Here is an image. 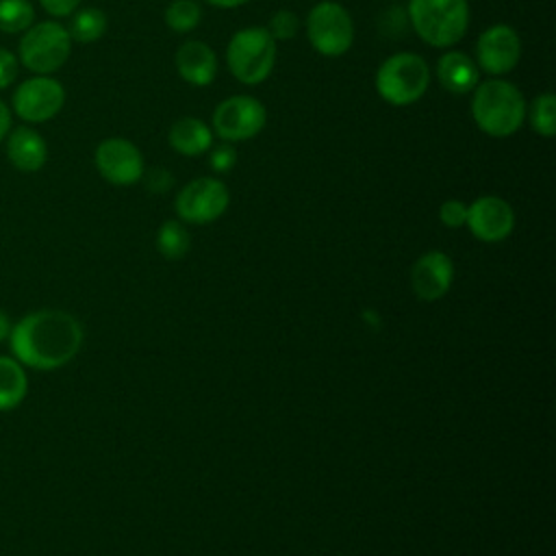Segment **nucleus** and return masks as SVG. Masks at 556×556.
<instances>
[{
    "label": "nucleus",
    "instance_id": "1",
    "mask_svg": "<svg viewBox=\"0 0 556 556\" xmlns=\"http://www.w3.org/2000/svg\"><path fill=\"white\" fill-rule=\"evenodd\" d=\"M80 321L59 308H41L13 324L9 345L13 358L30 369H59L67 365L83 345Z\"/></svg>",
    "mask_w": 556,
    "mask_h": 556
},
{
    "label": "nucleus",
    "instance_id": "2",
    "mask_svg": "<svg viewBox=\"0 0 556 556\" xmlns=\"http://www.w3.org/2000/svg\"><path fill=\"white\" fill-rule=\"evenodd\" d=\"M471 93V117L484 135L504 139L521 128L528 104L517 85L504 78H489L478 83Z\"/></svg>",
    "mask_w": 556,
    "mask_h": 556
},
{
    "label": "nucleus",
    "instance_id": "3",
    "mask_svg": "<svg viewBox=\"0 0 556 556\" xmlns=\"http://www.w3.org/2000/svg\"><path fill=\"white\" fill-rule=\"evenodd\" d=\"M406 15L417 37L432 48H452L469 28L467 0H408Z\"/></svg>",
    "mask_w": 556,
    "mask_h": 556
},
{
    "label": "nucleus",
    "instance_id": "4",
    "mask_svg": "<svg viewBox=\"0 0 556 556\" xmlns=\"http://www.w3.org/2000/svg\"><path fill=\"white\" fill-rule=\"evenodd\" d=\"M276 39L265 26L239 28L226 46V65L243 85L263 83L276 65Z\"/></svg>",
    "mask_w": 556,
    "mask_h": 556
},
{
    "label": "nucleus",
    "instance_id": "5",
    "mask_svg": "<svg viewBox=\"0 0 556 556\" xmlns=\"http://www.w3.org/2000/svg\"><path fill=\"white\" fill-rule=\"evenodd\" d=\"M374 85L378 96L391 106H408L426 93L430 67L415 52H397L380 63Z\"/></svg>",
    "mask_w": 556,
    "mask_h": 556
},
{
    "label": "nucleus",
    "instance_id": "6",
    "mask_svg": "<svg viewBox=\"0 0 556 556\" xmlns=\"http://www.w3.org/2000/svg\"><path fill=\"white\" fill-rule=\"evenodd\" d=\"M306 37L321 56H343L354 43L350 11L337 0H319L306 15Z\"/></svg>",
    "mask_w": 556,
    "mask_h": 556
},
{
    "label": "nucleus",
    "instance_id": "7",
    "mask_svg": "<svg viewBox=\"0 0 556 556\" xmlns=\"http://www.w3.org/2000/svg\"><path fill=\"white\" fill-rule=\"evenodd\" d=\"M72 52V37L59 22H39L20 39V61L35 74L56 72Z\"/></svg>",
    "mask_w": 556,
    "mask_h": 556
},
{
    "label": "nucleus",
    "instance_id": "8",
    "mask_svg": "<svg viewBox=\"0 0 556 556\" xmlns=\"http://www.w3.org/2000/svg\"><path fill=\"white\" fill-rule=\"evenodd\" d=\"M267 122L263 102L254 96L237 93L222 100L213 111V132L228 143H239L256 137Z\"/></svg>",
    "mask_w": 556,
    "mask_h": 556
},
{
    "label": "nucleus",
    "instance_id": "9",
    "mask_svg": "<svg viewBox=\"0 0 556 556\" xmlns=\"http://www.w3.org/2000/svg\"><path fill=\"white\" fill-rule=\"evenodd\" d=\"M230 204V193L224 180L215 176H200L187 182L176 200V215L185 224H211L219 219Z\"/></svg>",
    "mask_w": 556,
    "mask_h": 556
},
{
    "label": "nucleus",
    "instance_id": "10",
    "mask_svg": "<svg viewBox=\"0 0 556 556\" xmlns=\"http://www.w3.org/2000/svg\"><path fill=\"white\" fill-rule=\"evenodd\" d=\"M521 61V39L517 30L508 24H493L480 33L476 41V65L491 74L493 78H502L510 74Z\"/></svg>",
    "mask_w": 556,
    "mask_h": 556
},
{
    "label": "nucleus",
    "instance_id": "11",
    "mask_svg": "<svg viewBox=\"0 0 556 556\" xmlns=\"http://www.w3.org/2000/svg\"><path fill=\"white\" fill-rule=\"evenodd\" d=\"M93 161L100 176L111 185H135L146 174L141 150L124 137H109L100 141Z\"/></svg>",
    "mask_w": 556,
    "mask_h": 556
},
{
    "label": "nucleus",
    "instance_id": "12",
    "mask_svg": "<svg viewBox=\"0 0 556 556\" xmlns=\"http://www.w3.org/2000/svg\"><path fill=\"white\" fill-rule=\"evenodd\" d=\"M65 102V89L56 78L35 76L24 80L13 93V109L24 122H48Z\"/></svg>",
    "mask_w": 556,
    "mask_h": 556
},
{
    "label": "nucleus",
    "instance_id": "13",
    "mask_svg": "<svg viewBox=\"0 0 556 556\" xmlns=\"http://www.w3.org/2000/svg\"><path fill=\"white\" fill-rule=\"evenodd\" d=\"M465 226L476 239L484 243H497L513 232L515 211L500 195H480L467 204Z\"/></svg>",
    "mask_w": 556,
    "mask_h": 556
},
{
    "label": "nucleus",
    "instance_id": "14",
    "mask_svg": "<svg viewBox=\"0 0 556 556\" xmlns=\"http://www.w3.org/2000/svg\"><path fill=\"white\" fill-rule=\"evenodd\" d=\"M454 280V263L441 250H430L421 254L410 269L413 293L424 302H434L443 298Z\"/></svg>",
    "mask_w": 556,
    "mask_h": 556
},
{
    "label": "nucleus",
    "instance_id": "15",
    "mask_svg": "<svg viewBox=\"0 0 556 556\" xmlns=\"http://www.w3.org/2000/svg\"><path fill=\"white\" fill-rule=\"evenodd\" d=\"M174 63L180 78L193 87H206L217 76V54L208 43L200 39L185 41L176 50Z\"/></svg>",
    "mask_w": 556,
    "mask_h": 556
},
{
    "label": "nucleus",
    "instance_id": "16",
    "mask_svg": "<svg viewBox=\"0 0 556 556\" xmlns=\"http://www.w3.org/2000/svg\"><path fill=\"white\" fill-rule=\"evenodd\" d=\"M437 78L441 87L450 93H469L480 83V67L476 61L460 52V50H447L437 61Z\"/></svg>",
    "mask_w": 556,
    "mask_h": 556
},
{
    "label": "nucleus",
    "instance_id": "17",
    "mask_svg": "<svg viewBox=\"0 0 556 556\" xmlns=\"http://www.w3.org/2000/svg\"><path fill=\"white\" fill-rule=\"evenodd\" d=\"M7 156L20 172H37L48 159V146L37 130L20 126L9 135Z\"/></svg>",
    "mask_w": 556,
    "mask_h": 556
},
{
    "label": "nucleus",
    "instance_id": "18",
    "mask_svg": "<svg viewBox=\"0 0 556 556\" xmlns=\"http://www.w3.org/2000/svg\"><path fill=\"white\" fill-rule=\"evenodd\" d=\"M167 141L182 156H202L213 146V130L204 119L185 115L169 126Z\"/></svg>",
    "mask_w": 556,
    "mask_h": 556
},
{
    "label": "nucleus",
    "instance_id": "19",
    "mask_svg": "<svg viewBox=\"0 0 556 556\" xmlns=\"http://www.w3.org/2000/svg\"><path fill=\"white\" fill-rule=\"evenodd\" d=\"M28 393L24 365L13 356H0V413L17 408Z\"/></svg>",
    "mask_w": 556,
    "mask_h": 556
},
{
    "label": "nucleus",
    "instance_id": "20",
    "mask_svg": "<svg viewBox=\"0 0 556 556\" xmlns=\"http://www.w3.org/2000/svg\"><path fill=\"white\" fill-rule=\"evenodd\" d=\"M70 37L80 43H91L106 33V15L96 7H87L72 13V22L67 28Z\"/></svg>",
    "mask_w": 556,
    "mask_h": 556
},
{
    "label": "nucleus",
    "instance_id": "21",
    "mask_svg": "<svg viewBox=\"0 0 556 556\" xmlns=\"http://www.w3.org/2000/svg\"><path fill=\"white\" fill-rule=\"evenodd\" d=\"M189 245H191V237L180 219H167L161 224L156 232V248L165 258L169 261L182 258Z\"/></svg>",
    "mask_w": 556,
    "mask_h": 556
},
{
    "label": "nucleus",
    "instance_id": "22",
    "mask_svg": "<svg viewBox=\"0 0 556 556\" xmlns=\"http://www.w3.org/2000/svg\"><path fill=\"white\" fill-rule=\"evenodd\" d=\"M530 126L536 135L549 139L556 135V98L554 93H539L530 109H526Z\"/></svg>",
    "mask_w": 556,
    "mask_h": 556
},
{
    "label": "nucleus",
    "instance_id": "23",
    "mask_svg": "<svg viewBox=\"0 0 556 556\" xmlns=\"http://www.w3.org/2000/svg\"><path fill=\"white\" fill-rule=\"evenodd\" d=\"M202 20V9L195 0H172L165 9V24L174 33H191Z\"/></svg>",
    "mask_w": 556,
    "mask_h": 556
},
{
    "label": "nucleus",
    "instance_id": "24",
    "mask_svg": "<svg viewBox=\"0 0 556 556\" xmlns=\"http://www.w3.org/2000/svg\"><path fill=\"white\" fill-rule=\"evenodd\" d=\"M35 9L28 0H0V30L20 33L33 24Z\"/></svg>",
    "mask_w": 556,
    "mask_h": 556
},
{
    "label": "nucleus",
    "instance_id": "25",
    "mask_svg": "<svg viewBox=\"0 0 556 556\" xmlns=\"http://www.w3.org/2000/svg\"><path fill=\"white\" fill-rule=\"evenodd\" d=\"M298 15L289 9H278L276 13H271L269 17V24L265 26L267 33L276 39V41H289L291 37H295L298 33Z\"/></svg>",
    "mask_w": 556,
    "mask_h": 556
},
{
    "label": "nucleus",
    "instance_id": "26",
    "mask_svg": "<svg viewBox=\"0 0 556 556\" xmlns=\"http://www.w3.org/2000/svg\"><path fill=\"white\" fill-rule=\"evenodd\" d=\"M237 163V150L232 143L228 141H222L219 146H211L208 150V165L213 172L217 174H226L235 167Z\"/></svg>",
    "mask_w": 556,
    "mask_h": 556
},
{
    "label": "nucleus",
    "instance_id": "27",
    "mask_svg": "<svg viewBox=\"0 0 556 556\" xmlns=\"http://www.w3.org/2000/svg\"><path fill=\"white\" fill-rule=\"evenodd\" d=\"M439 219L447 228H460L467 222V204L463 200H445L439 208Z\"/></svg>",
    "mask_w": 556,
    "mask_h": 556
},
{
    "label": "nucleus",
    "instance_id": "28",
    "mask_svg": "<svg viewBox=\"0 0 556 556\" xmlns=\"http://www.w3.org/2000/svg\"><path fill=\"white\" fill-rule=\"evenodd\" d=\"M17 76V59L13 52L0 48V89L9 87Z\"/></svg>",
    "mask_w": 556,
    "mask_h": 556
},
{
    "label": "nucleus",
    "instance_id": "29",
    "mask_svg": "<svg viewBox=\"0 0 556 556\" xmlns=\"http://www.w3.org/2000/svg\"><path fill=\"white\" fill-rule=\"evenodd\" d=\"M174 178L165 167H154L148 176H146V185L152 193H165L172 187Z\"/></svg>",
    "mask_w": 556,
    "mask_h": 556
},
{
    "label": "nucleus",
    "instance_id": "30",
    "mask_svg": "<svg viewBox=\"0 0 556 556\" xmlns=\"http://www.w3.org/2000/svg\"><path fill=\"white\" fill-rule=\"evenodd\" d=\"M41 2V7L50 13V15H54V17H67V15H72L76 9H78V4H80V0H39Z\"/></svg>",
    "mask_w": 556,
    "mask_h": 556
},
{
    "label": "nucleus",
    "instance_id": "31",
    "mask_svg": "<svg viewBox=\"0 0 556 556\" xmlns=\"http://www.w3.org/2000/svg\"><path fill=\"white\" fill-rule=\"evenodd\" d=\"M9 126H11V113H9V106L0 100V141L7 137Z\"/></svg>",
    "mask_w": 556,
    "mask_h": 556
},
{
    "label": "nucleus",
    "instance_id": "32",
    "mask_svg": "<svg viewBox=\"0 0 556 556\" xmlns=\"http://www.w3.org/2000/svg\"><path fill=\"white\" fill-rule=\"evenodd\" d=\"M11 328H13V324H11L9 315H7L4 311H0V343L9 339V334H11Z\"/></svg>",
    "mask_w": 556,
    "mask_h": 556
},
{
    "label": "nucleus",
    "instance_id": "33",
    "mask_svg": "<svg viewBox=\"0 0 556 556\" xmlns=\"http://www.w3.org/2000/svg\"><path fill=\"white\" fill-rule=\"evenodd\" d=\"M204 2H208L211 7H217V9H237L250 0H204Z\"/></svg>",
    "mask_w": 556,
    "mask_h": 556
}]
</instances>
